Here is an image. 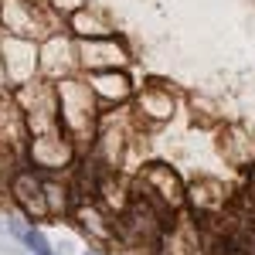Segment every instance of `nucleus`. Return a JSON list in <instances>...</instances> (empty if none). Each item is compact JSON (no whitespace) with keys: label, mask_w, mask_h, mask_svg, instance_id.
Returning <instances> with one entry per match:
<instances>
[{"label":"nucleus","mask_w":255,"mask_h":255,"mask_svg":"<svg viewBox=\"0 0 255 255\" xmlns=\"http://www.w3.org/2000/svg\"><path fill=\"white\" fill-rule=\"evenodd\" d=\"M24 242L31 245V252H34V255H48V242H44L41 232H24Z\"/></svg>","instance_id":"f257e3e1"}]
</instances>
